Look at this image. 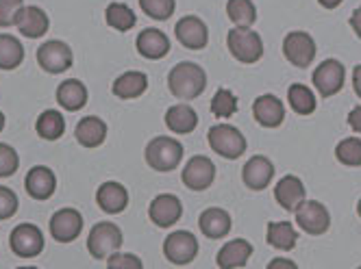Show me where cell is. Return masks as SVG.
<instances>
[{"instance_id": "cell-1", "label": "cell", "mask_w": 361, "mask_h": 269, "mask_svg": "<svg viewBox=\"0 0 361 269\" xmlns=\"http://www.w3.org/2000/svg\"><path fill=\"white\" fill-rule=\"evenodd\" d=\"M168 87L172 96H176L178 100H194L207 87V74H204L200 65L192 61H183L170 70Z\"/></svg>"}, {"instance_id": "cell-2", "label": "cell", "mask_w": 361, "mask_h": 269, "mask_svg": "<svg viewBox=\"0 0 361 269\" xmlns=\"http://www.w3.org/2000/svg\"><path fill=\"white\" fill-rule=\"evenodd\" d=\"M183 152V146L174 137H154L146 144L144 156L154 172H172L180 165Z\"/></svg>"}, {"instance_id": "cell-3", "label": "cell", "mask_w": 361, "mask_h": 269, "mask_svg": "<svg viewBox=\"0 0 361 269\" xmlns=\"http://www.w3.org/2000/svg\"><path fill=\"white\" fill-rule=\"evenodd\" d=\"M228 52L240 63H257L264 57V42L257 31H250V26H235L226 35Z\"/></svg>"}, {"instance_id": "cell-4", "label": "cell", "mask_w": 361, "mask_h": 269, "mask_svg": "<svg viewBox=\"0 0 361 269\" xmlns=\"http://www.w3.org/2000/svg\"><path fill=\"white\" fill-rule=\"evenodd\" d=\"M209 146L224 158H240L246 152V137L240 128L231 124H216L209 128Z\"/></svg>"}, {"instance_id": "cell-5", "label": "cell", "mask_w": 361, "mask_h": 269, "mask_svg": "<svg viewBox=\"0 0 361 269\" xmlns=\"http://www.w3.org/2000/svg\"><path fill=\"white\" fill-rule=\"evenodd\" d=\"M122 230L111 222H98L87 239V250L94 258H109L122 246Z\"/></svg>"}, {"instance_id": "cell-6", "label": "cell", "mask_w": 361, "mask_h": 269, "mask_svg": "<svg viewBox=\"0 0 361 269\" xmlns=\"http://www.w3.org/2000/svg\"><path fill=\"white\" fill-rule=\"evenodd\" d=\"M316 39L305 31H292L283 39V55L296 68L312 65L316 59Z\"/></svg>"}, {"instance_id": "cell-7", "label": "cell", "mask_w": 361, "mask_h": 269, "mask_svg": "<svg viewBox=\"0 0 361 269\" xmlns=\"http://www.w3.org/2000/svg\"><path fill=\"white\" fill-rule=\"evenodd\" d=\"M296 224L307 234H324L331 226V213L318 200H305L296 211Z\"/></svg>"}, {"instance_id": "cell-8", "label": "cell", "mask_w": 361, "mask_h": 269, "mask_svg": "<svg viewBox=\"0 0 361 269\" xmlns=\"http://www.w3.org/2000/svg\"><path fill=\"white\" fill-rule=\"evenodd\" d=\"M72 48L66 42L50 39L37 48V63L48 74H61L72 68Z\"/></svg>"}, {"instance_id": "cell-9", "label": "cell", "mask_w": 361, "mask_h": 269, "mask_svg": "<svg viewBox=\"0 0 361 269\" xmlns=\"http://www.w3.org/2000/svg\"><path fill=\"white\" fill-rule=\"evenodd\" d=\"M164 256L174 265H190L198 256V239L190 230H174L164 241Z\"/></svg>"}, {"instance_id": "cell-10", "label": "cell", "mask_w": 361, "mask_h": 269, "mask_svg": "<svg viewBox=\"0 0 361 269\" xmlns=\"http://www.w3.org/2000/svg\"><path fill=\"white\" fill-rule=\"evenodd\" d=\"M346 70L338 59H324L316 70H314V85L320 94V98H331L344 87Z\"/></svg>"}, {"instance_id": "cell-11", "label": "cell", "mask_w": 361, "mask_h": 269, "mask_svg": "<svg viewBox=\"0 0 361 269\" xmlns=\"http://www.w3.org/2000/svg\"><path fill=\"white\" fill-rule=\"evenodd\" d=\"M9 246L16 256L33 258L44 250V232L35 224H20L11 230Z\"/></svg>"}, {"instance_id": "cell-12", "label": "cell", "mask_w": 361, "mask_h": 269, "mask_svg": "<svg viewBox=\"0 0 361 269\" xmlns=\"http://www.w3.org/2000/svg\"><path fill=\"white\" fill-rule=\"evenodd\" d=\"M216 180V165L209 156L196 154L188 161L183 170V184L192 192H204L209 189Z\"/></svg>"}, {"instance_id": "cell-13", "label": "cell", "mask_w": 361, "mask_h": 269, "mask_svg": "<svg viewBox=\"0 0 361 269\" xmlns=\"http://www.w3.org/2000/svg\"><path fill=\"white\" fill-rule=\"evenodd\" d=\"M180 215H183V204L174 194H159L148 206L150 222L159 228H170L180 220Z\"/></svg>"}, {"instance_id": "cell-14", "label": "cell", "mask_w": 361, "mask_h": 269, "mask_svg": "<svg viewBox=\"0 0 361 269\" xmlns=\"http://www.w3.org/2000/svg\"><path fill=\"white\" fill-rule=\"evenodd\" d=\"M83 230V215L76 208H59L53 218H50V234H53L59 244H70Z\"/></svg>"}, {"instance_id": "cell-15", "label": "cell", "mask_w": 361, "mask_h": 269, "mask_svg": "<svg viewBox=\"0 0 361 269\" xmlns=\"http://www.w3.org/2000/svg\"><path fill=\"white\" fill-rule=\"evenodd\" d=\"M274 178V165L268 156L262 154H255L246 161V165L242 170V180L248 189L252 192H262L272 182Z\"/></svg>"}, {"instance_id": "cell-16", "label": "cell", "mask_w": 361, "mask_h": 269, "mask_svg": "<svg viewBox=\"0 0 361 269\" xmlns=\"http://www.w3.org/2000/svg\"><path fill=\"white\" fill-rule=\"evenodd\" d=\"M176 39L183 44L190 50H200L207 46L209 42V31H207V24H204L200 18L196 15H185L176 22Z\"/></svg>"}, {"instance_id": "cell-17", "label": "cell", "mask_w": 361, "mask_h": 269, "mask_svg": "<svg viewBox=\"0 0 361 269\" xmlns=\"http://www.w3.org/2000/svg\"><path fill=\"white\" fill-rule=\"evenodd\" d=\"M252 115L266 128H279L286 120V104L274 94H264L252 102Z\"/></svg>"}, {"instance_id": "cell-18", "label": "cell", "mask_w": 361, "mask_h": 269, "mask_svg": "<svg viewBox=\"0 0 361 269\" xmlns=\"http://www.w3.org/2000/svg\"><path fill=\"white\" fill-rule=\"evenodd\" d=\"M274 200L279 202L281 208L294 213L307 200V189H305L302 180L294 174L283 176L274 187Z\"/></svg>"}, {"instance_id": "cell-19", "label": "cell", "mask_w": 361, "mask_h": 269, "mask_svg": "<svg viewBox=\"0 0 361 269\" xmlns=\"http://www.w3.org/2000/svg\"><path fill=\"white\" fill-rule=\"evenodd\" d=\"M24 187H27V194L31 198L48 200V198H53V194L57 189V176L46 165H35L33 170H29L27 180H24Z\"/></svg>"}, {"instance_id": "cell-20", "label": "cell", "mask_w": 361, "mask_h": 269, "mask_svg": "<svg viewBox=\"0 0 361 269\" xmlns=\"http://www.w3.org/2000/svg\"><path fill=\"white\" fill-rule=\"evenodd\" d=\"M16 26L18 31L29 37V39H37L42 35L48 33V26H50V20L46 15L44 9L35 7V5H29V7H22L18 18H16Z\"/></svg>"}, {"instance_id": "cell-21", "label": "cell", "mask_w": 361, "mask_h": 269, "mask_svg": "<svg viewBox=\"0 0 361 269\" xmlns=\"http://www.w3.org/2000/svg\"><path fill=\"white\" fill-rule=\"evenodd\" d=\"M96 202L98 206L109 213V215H118L126 208L128 204V192H126V187L116 182V180H107V182H102L98 187V192H96Z\"/></svg>"}, {"instance_id": "cell-22", "label": "cell", "mask_w": 361, "mask_h": 269, "mask_svg": "<svg viewBox=\"0 0 361 269\" xmlns=\"http://www.w3.org/2000/svg\"><path fill=\"white\" fill-rule=\"evenodd\" d=\"M252 256V246L246 239H231L218 252V267L220 269H240Z\"/></svg>"}, {"instance_id": "cell-23", "label": "cell", "mask_w": 361, "mask_h": 269, "mask_svg": "<svg viewBox=\"0 0 361 269\" xmlns=\"http://www.w3.org/2000/svg\"><path fill=\"white\" fill-rule=\"evenodd\" d=\"M135 46H137V52H140L142 57L152 59V61L164 59L170 52V39L159 29H146V31H142L137 35Z\"/></svg>"}, {"instance_id": "cell-24", "label": "cell", "mask_w": 361, "mask_h": 269, "mask_svg": "<svg viewBox=\"0 0 361 269\" xmlns=\"http://www.w3.org/2000/svg\"><path fill=\"white\" fill-rule=\"evenodd\" d=\"M231 215L224 208L212 206V208H204L198 218V226L202 230L204 237L209 239H222L231 232Z\"/></svg>"}, {"instance_id": "cell-25", "label": "cell", "mask_w": 361, "mask_h": 269, "mask_svg": "<svg viewBox=\"0 0 361 269\" xmlns=\"http://www.w3.org/2000/svg\"><path fill=\"white\" fill-rule=\"evenodd\" d=\"M148 89V76L144 72L131 70V72H124L114 80V96L122 98V100H133L140 98L144 92Z\"/></svg>"}, {"instance_id": "cell-26", "label": "cell", "mask_w": 361, "mask_h": 269, "mask_svg": "<svg viewBox=\"0 0 361 269\" xmlns=\"http://www.w3.org/2000/svg\"><path fill=\"white\" fill-rule=\"evenodd\" d=\"M74 134H76V142L83 148H98L107 139V124L96 115H87L76 124Z\"/></svg>"}, {"instance_id": "cell-27", "label": "cell", "mask_w": 361, "mask_h": 269, "mask_svg": "<svg viewBox=\"0 0 361 269\" xmlns=\"http://www.w3.org/2000/svg\"><path fill=\"white\" fill-rule=\"evenodd\" d=\"M57 102L66 111H81L87 104V87L76 78H68L57 87Z\"/></svg>"}, {"instance_id": "cell-28", "label": "cell", "mask_w": 361, "mask_h": 269, "mask_svg": "<svg viewBox=\"0 0 361 269\" xmlns=\"http://www.w3.org/2000/svg\"><path fill=\"white\" fill-rule=\"evenodd\" d=\"M166 126L176 134H188L198 126V115L190 104H172L166 111Z\"/></svg>"}, {"instance_id": "cell-29", "label": "cell", "mask_w": 361, "mask_h": 269, "mask_svg": "<svg viewBox=\"0 0 361 269\" xmlns=\"http://www.w3.org/2000/svg\"><path fill=\"white\" fill-rule=\"evenodd\" d=\"M266 237H268V244L272 248L283 250V252L294 250L296 244H298V232L290 222H270L268 230H266Z\"/></svg>"}, {"instance_id": "cell-30", "label": "cell", "mask_w": 361, "mask_h": 269, "mask_svg": "<svg viewBox=\"0 0 361 269\" xmlns=\"http://www.w3.org/2000/svg\"><path fill=\"white\" fill-rule=\"evenodd\" d=\"M35 130H37V134H39L42 139H46V142H55V139L61 137L63 130H66V118H63L59 111H55V109H48V111H44V113L37 118Z\"/></svg>"}, {"instance_id": "cell-31", "label": "cell", "mask_w": 361, "mask_h": 269, "mask_svg": "<svg viewBox=\"0 0 361 269\" xmlns=\"http://www.w3.org/2000/svg\"><path fill=\"white\" fill-rule=\"evenodd\" d=\"M24 61V46L18 37L0 35V70H16Z\"/></svg>"}, {"instance_id": "cell-32", "label": "cell", "mask_w": 361, "mask_h": 269, "mask_svg": "<svg viewBox=\"0 0 361 269\" xmlns=\"http://www.w3.org/2000/svg\"><path fill=\"white\" fill-rule=\"evenodd\" d=\"M288 102L298 115H312L318 106L316 94L307 85H300V83H296L288 89Z\"/></svg>"}, {"instance_id": "cell-33", "label": "cell", "mask_w": 361, "mask_h": 269, "mask_svg": "<svg viewBox=\"0 0 361 269\" xmlns=\"http://www.w3.org/2000/svg\"><path fill=\"white\" fill-rule=\"evenodd\" d=\"M105 20L111 29L124 33V31H131L135 22H137V15L133 13V9L124 5V3H111L105 11Z\"/></svg>"}, {"instance_id": "cell-34", "label": "cell", "mask_w": 361, "mask_h": 269, "mask_svg": "<svg viewBox=\"0 0 361 269\" xmlns=\"http://www.w3.org/2000/svg\"><path fill=\"white\" fill-rule=\"evenodd\" d=\"M226 13L235 26H252L257 20V9L252 5V0H228Z\"/></svg>"}, {"instance_id": "cell-35", "label": "cell", "mask_w": 361, "mask_h": 269, "mask_svg": "<svg viewBox=\"0 0 361 269\" xmlns=\"http://www.w3.org/2000/svg\"><path fill=\"white\" fill-rule=\"evenodd\" d=\"M335 158L346 168H361V139L346 137L335 148Z\"/></svg>"}, {"instance_id": "cell-36", "label": "cell", "mask_w": 361, "mask_h": 269, "mask_svg": "<svg viewBox=\"0 0 361 269\" xmlns=\"http://www.w3.org/2000/svg\"><path fill=\"white\" fill-rule=\"evenodd\" d=\"M212 113L216 118H231L238 113V98L233 92H228L226 87H220L216 96L212 98Z\"/></svg>"}, {"instance_id": "cell-37", "label": "cell", "mask_w": 361, "mask_h": 269, "mask_svg": "<svg viewBox=\"0 0 361 269\" xmlns=\"http://www.w3.org/2000/svg\"><path fill=\"white\" fill-rule=\"evenodd\" d=\"M140 7L152 20H168L174 13V0H140Z\"/></svg>"}, {"instance_id": "cell-38", "label": "cell", "mask_w": 361, "mask_h": 269, "mask_svg": "<svg viewBox=\"0 0 361 269\" xmlns=\"http://www.w3.org/2000/svg\"><path fill=\"white\" fill-rule=\"evenodd\" d=\"M18 165H20L18 152L11 146H7V144H0V178L13 176Z\"/></svg>"}, {"instance_id": "cell-39", "label": "cell", "mask_w": 361, "mask_h": 269, "mask_svg": "<svg viewBox=\"0 0 361 269\" xmlns=\"http://www.w3.org/2000/svg\"><path fill=\"white\" fill-rule=\"evenodd\" d=\"M107 269H144V263L137 254L116 252L107 258Z\"/></svg>"}, {"instance_id": "cell-40", "label": "cell", "mask_w": 361, "mask_h": 269, "mask_svg": "<svg viewBox=\"0 0 361 269\" xmlns=\"http://www.w3.org/2000/svg\"><path fill=\"white\" fill-rule=\"evenodd\" d=\"M22 7H24V0H0V26H3V29L13 26Z\"/></svg>"}, {"instance_id": "cell-41", "label": "cell", "mask_w": 361, "mask_h": 269, "mask_svg": "<svg viewBox=\"0 0 361 269\" xmlns=\"http://www.w3.org/2000/svg\"><path fill=\"white\" fill-rule=\"evenodd\" d=\"M18 211V196L7 189V187L0 184V220H9L13 218Z\"/></svg>"}, {"instance_id": "cell-42", "label": "cell", "mask_w": 361, "mask_h": 269, "mask_svg": "<svg viewBox=\"0 0 361 269\" xmlns=\"http://www.w3.org/2000/svg\"><path fill=\"white\" fill-rule=\"evenodd\" d=\"M266 269H298V265H296L294 261L286 258V256H276V258H272V261L268 263Z\"/></svg>"}, {"instance_id": "cell-43", "label": "cell", "mask_w": 361, "mask_h": 269, "mask_svg": "<svg viewBox=\"0 0 361 269\" xmlns=\"http://www.w3.org/2000/svg\"><path fill=\"white\" fill-rule=\"evenodd\" d=\"M348 126H350L355 132H359V134H361V104H359V106H355V109L348 113Z\"/></svg>"}, {"instance_id": "cell-44", "label": "cell", "mask_w": 361, "mask_h": 269, "mask_svg": "<svg viewBox=\"0 0 361 269\" xmlns=\"http://www.w3.org/2000/svg\"><path fill=\"white\" fill-rule=\"evenodd\" d=\"M350 26H353V31H355V35L357 37H361V7H357L355 11H353V15H350Z\"/></svg>"}, {"instance_id": "cell-45", "label": "cell", "mask_w": 361, "mask_h": 269, "mask_svg": "<svg viewBox=\"0 0 361 269\" xmlns=\"http://www.w3.org/2000/svg\"><path fill=\"white\" fill-rule=\"evenodd\" d=\"M353 89L361 98V65H355L353 70Z\"/></svg>"}, {"instance_id": "cell-46", "label": "cell", "mask_w": 361, "mask_h": 269, "mask_svg": "<svg viewBox=\"0 0 361 269\" xmlns=\"http://www.w3.org/2000/svg\"><path fill=\"white\" fill-rule=\"evenodd\" d=\"M318 3H320L324 9H335L338 5H342V0H318Z\"/></svg>"}, {"instance_id": "cell-47", "label": "cell", "mask_w": 361, "mask_h": 269, "mask_svg": "<svg viewBox=\"0 0 361 269\" xmlns=\"http://www.w3.org/2000/svg\"><path fill=\"white\" fill-rule=\"evenodd\" d=\"M3 128H5V113L0 111V132H3Z\"/></svg>"}, {"instance_id": "cell-48", "label": "cell", "mask_w": 361, "mask_h": 269, "mask_svg": "<svg viewBox=\"0 0 361 269\" xmlns=\"http://www.w3.org/2000/svg\"><path fill=\"white\" fill-rule=\"evenodd\" d=\"M357 215H359V218H361V200L357 202Z\"/></svg>"}, {"instance_id": "cell-49", "label": "cell", "mask_w": 361, "mask_h": 269, "mask_svg": "<svg viewBox=\"0 0 361 269\" xmlns=\"http://www.w3.org/2000/svg\"><path fill=\"white\" fill-rule=\"evenodd\" d=\"M18 269H37V267H18Z\"/></svg>"}, {"instance_id": "cell-50", "label": "cell", "mask_w": 361, "mask_h": 269, "mask_svg": "<svg viewBox=\"0 0 361 269\" xmlns=\"http://www.w3.org/2000/svg\"><path fill=\"white\" fill-rule=\"evenodd\" d=\"M357 269H361V267H357Z\"/></svg>"}]
</instances>
